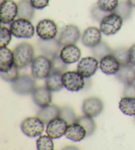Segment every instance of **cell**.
Returning <instances> with one entry per match:
<instances>
[{
  "label": "cell",
  "instance_id": "obj_1",
  "mask_svg": "<svg viewBox=\"0 0 135 150\" xmlns=\"http://www.w3.org/2000/svg\"><path fill=\"white\" fill-rule=\"evenodd\" d=\"M15 65L19 69L25 68L34 59V49L30 43L23 42L18 45L13 50Z\"/></svg>",
  "mask_w": 135,
  "mask_h": 150
},
{
  "label": "cell",
  "instance_id": "obj_36",
  "mask_svg": "<svg viewBox=\"0 0 135 150\" xmlns=\"http://www.w3.org/2000/svg\"><path fill=\"white\" fill-rule=\"evenodd\" d=\"M109 13H107L102 11V9H100L96 4L94 5L91 9L92 17L93 18V19H94L95 21L98 22H101V21Z\"/></svg>",
  "mask_w": 135,
  "mask_h": 150
},
{
  "label": "cell",
  "instance_id": "obj_31",
  "mask_svg": "<svg viewBox=\"0 0 135 150\" xmlns=\"http://www.w3.org/2000/svg\"><path fill=\"white\" fill-rule=\"evenodd\" d=\"M113 55L117 59L121 66L129 64V48L127 47H119L113 50Z\"/></svg>",
  "mask_w": 135,
  "mask_h": 150
},
{
  "label": "cell",
  "instance_id": "obj_32",
  "mask_svg": "<svg viewBox=\"0 0 135 150\" xmlns=\"http://www.w3.org/2000/svg\"><path fill=\"white\" fill-rule=\"evenodd\" d=\"M60 117L64 119L68 125L76 122L77 119L74 109L70 106H64L61 108Z\"/></svg>",
  "mask_w": 135,
  "mask_h": 150
},
{
  "label": "cell",
  "instance_id": "obj_41",
  "mask_svg": "<svg viewBox=\"0 0 135 150\" xmlns=\"http://www.w3.org/2000/svg\"><path fill=\"white\" fill-rule=\"evenodd\" d=\"M5 1H6V0H1V4L3 3V2Z\"/></svg>",
  "mask_w": 135,
  "mask_h": 150
},
{
  "label": "cell",
  "instance_id": "obj_40",
  "mask_svg": "<svg viewBox=\"0 0 135 150\" xmlns=\"http://www.w3.org/2000/svg\"><path fill=\"white\" fill-rule=\"evenodd\" d=\"M127 1L132 7H135V0H127Z\"/></svg>",
  "mask_w": 135,
  "mask_h": 150
},
{
  "label": "cell",
  "instance_id": "obj_21",
  "mask_svg": "<svg viewBox=\"0 0 135 150\" xmlns=\"http://www.w3.org/2000/svg\"><path fill=\"white\" fill-rule=\"evenodd\" d=\"M65 136L67 139L75 142H80L86 136V131L82 125L77 122H74L67 126Z\"/></svg>",
  "mask_w": 135,
  "mask_h": 150
},
{
  "label": "cell",
  "instance_id": "obj_3",
  "mask_svg": "<svg viewBox=\"0 0 135 150\" xmlns=\"http://www.w3.org/2000/svg\"><path fill=\"white\" fill-rule=\"evenodd\" d=\"M123 21L119 15L114 12L110 13L101 21L100 29L106 36L114 35L121 30Z\"/></svg>",
  "mask_w": 135,
  "mask_h": 150
},
{
  "label": "cell",
  "instance_id": "obj_23",
  "mask_svg": "<svg viewBox=\"0 0 135 150\" xmlns=\"http://www.w3.org/2000/svg\"><path fill=\"white\" fill-rule=\"evenodd\" d=\"M18 18H22L31 21L35 14V8L30 0H20L18 3Z\"/></svg>",
  "mask_w": 135,
  "mask_h": 150
},
{
  "label": "cell",
  "instance_id": "obj_17",
  "mask_svg": "<svg viewBox=\"0 0 135 150\" xmlns=\"http://www.w3.org/2000/svg\"><path fill=\"white\" fill-rule=\"evenodd\" d=\"M100 68L106 75H115L120 69L121 64L112 54L103 57L100 60Z\"/></svg>",
  "mask_w": 135,
  "mask_h": 150
},
{
  "label": "cell",
  "instance_id": "obj_4",
  "mask_svg": "<svg viewBox=\"0 0 135 150\" xmlns=\"http://www.w3.org/2000/svg\"><path fill=\"white\" fill-rule=\"evenodd\" d=\"M51 71V61L48 57L41 55L34 59L31 64V72L35 79H46Z\"/></svg>",
  "mask_w": 135,
  "mask_h": 150
},
{
  "label": "cell",
  "instance_id": "obj_29",
  "mask_svg": "<svg viewBox=\"0 0 135 150\" xmlns=\"http://www.w3.org/2000/svg\"><path fill=\"white\" fill-rule=\"evenodd\" d=\"M51 71L57 72L59 74H64L66 72L68 64H66L61 59L59 54H57L51 59Z\"/></svg>",
  "mask_w": 135,
  "mask_h": 150
},
{
  "label": "cell",
  "instance_id": "obj_15",
  "mask_svg": "<svg viewBox=\"0 0 135 150\" xmlns=\"http://www.w3.org/2000/svg\"><path fill=\"white\" fill-rule=\"evenodd\" d=\"M102 41V31L96 27L86 28L82 35V42L86 47L92 48Z\"/></svg>",
  "mask_w": 135,
  "mask_h": 150
},
{
  "label": "cell",
  "instance_id": "obj_12",
  "mask_svg": "<svg viewBox=\"0 0 135 150\" xmlns=\"http://www.w3.org/2000/svg\"><path fill=\"white\" fill-rule=\"evenodd\" d=\"M80 38V31L77 25H69L62 30L58 40L62 46L75 45Z\"/></svg>",
  "mask_w": 135,
  "mask_h": 150
},
{
  "label": "cell",
  "instance_id": "obj_20",
  "mask_svg": "<svg viewBox=\"0 0 135 150\" xmlns=\"http://www.w3.org/2000/svg\"><path fill=\"white\" fill-rule=\"evenodd\" d=\"M115 77L124 85L133 83L135 82V66L130 64L121 66L120 69L115 74Z\"/></svg>",
  "mask_w": 135,
  "mask_h": 150
},
{
  "label": "cell",
  "instance_id": "obj_33",
  "mask_svg": "<svg viewBox=\"0 0 135 150\" xmlns=\"http://www.w3.org/2000/svg\"><path fill=\"white\" fill-rule=\"evenodd\" d=\"M119 2V0H98L96 5L102 11L112 13L117 7Z\"/></svg>",
  "mask_w": 135,
  "mask_h": 150
},
{
  "label": "cell",
  "instance_id": "obj_8",
  "mask_svg": "<svg viewBox=\"0 0 135 150\" xmlns=\"http://www.w3.org/2000/svg\"><path fill=\"white\" fill-rule=\"evenodd\" d=\"M36 31L39 38L41 39H53L58 35V26L54 21L50 19H44L38 22L36 27Z\"/></svg>",
  "mask_w": 135,
  "mask_h": 150
},
{
  "label": "cell",
  "instance_id": "obj_26",
  "mask_svg": "<svg viewBox=\"0 0 135 150\" xmlns=\"http://www.w3.org/2000/svg\"><path fill=\"white\" fill-rule=\"evenodd\" d=\"M76 122L80 124L85 128L87 136H92L96 129V125L95 121L93 119V117H91V116L85 115L79 116L77 118Z\"/></svg>",
  "mask_w": 135,
  "mask_h": 150
},
{
  "label": "cell",
  "instance_id": "obj_38",
  "mask_svg": "<svg viewBox=\"0 0 135 150\" xmlns=\"http://www.w3.org/2000/svg\"><path fill=\"white\" fill-rule=\"evenodd\" d=\"M123 95L124 97H135V83H131L124 85Z\"/></svg>",
  "mask_w": 135,
  "mask_h": 150
},
{
  "label": "cell",
  "instance_id": "obj_27",
  "mask_svg": "<svg viewBox=\"0 0 135 150\" xmlns=\"http://www.w3.org/2000/svg\"><path fill=\"white\" fill-rule=\"evenodd\" d=\"M91 51L93 56L98 60H100L104 56L112 54L113 52V50L110 48V46L103 41H101L98 45L92 48Z\"/></svg>",
  "mask_w": 135,
  "mask_h": 150
},
{
  "label": "cell",
  "instance_id": "obj_39",
  "mask_svg": "<svg viewBox=\"0 0 135 150\" xmlns=\"http://www.w3.org/2000/svg\"><path fill=\"white\" fill-rule=\"evenodd\" d=\"M129 64L135 66V43L129 48Z\"/></svg>",
  "mask_w": 135,
  "mask_h": 150
},
{
  "label": "cell",
  "instance_id": "obj_30",
  "mask_svg": "<svg viewBox=\"0 0 135 150\" xmlns=\"http://www.w3.org/2000/svg\"><path fill=\"white\" fill-rule=\"evenodd\" d=\"M36 146L38 150H53L54 149L53 138L49 135H41L36 141Z\"/></svg>",
  "mask_w": 135,
  "mask_h": 150
},
{
  "label": "cell",
  "instance_id": "obj_37",
  "mask_svg": "<svg viewBox=\"0 0 135 150\" xmlns=\"http://www.w3.org/2000/svg\"><path fill=\"white\" fill-rule=\"evenodd\" d=\"M32 6L36 9H44L49 6L50 0H30Z\"/></svg>",
  "mask_w": 135,
  "mask_h": 150
},
{
  "label": "cell",
  "instance_id": "obj_24",
  "mask_svg": "<svg viewBox=\"0 0 135 150\" xmlns=\"http://www.w3.org/2000/svg\"><path fill=\"white\" fill-rule=\"evenodd\" d=\"M63 74L51 71L50 75L46 78V86L51 91H59L64 87L62 81Z\"/></svg>",
  "mask_w": 135,
  "mask_h": 150
},
{
  "label": "cell",
  "instance_id": "obj_14",
  "mask_svg": "<svg viewBox=\"0 0 135 150\" xmlns=\"http://www.w3.org/2000/svg\"><path fill=\"white\" fill-rule=\"evenodd\" d=\"M37 46L39 50L44 56L51 58L59 54L62 46L56 38L50 40H44L40 38L37 41Z\"/></svg>",
  "mask_w": 135,
  "mask_h": 150
},
{
  "label": "cell",
  "instance_id": "obj_18",
  "mask_svg": "<svg viewBox=\"0 0 135 150\" xmlns=\"http://www.w3.org/2000/svg\"><path fill=\"white\" fill-rule=\"evenodd\" d=\"M61 59L67 64L77 62L81 56V50L76 45L64 46L59 53Z\"/></svg>",
  "mask_w": 135,
  "mask_h": 150
},
{
  "label": "cell",
  "instance_id": "obj_9",
  "mask_svg": "<svg viewBox=\"0 0 135 150\" xmlns=\"http://www.w3.org/2000/svg\"><path fill=\"white\" fill-rule=\"evenodd\" d=\"M18 4L14 0H6L1 4L0 20L5 25L11 24L18 17Z\"/></svg>",
  "mask_w": 135,
  "mask_h": 150
},
{
  "label": "cell",
  "instance_id": "obj_10",
  "mask_svg": "<svg viewBox=\"0 0 135 150\" xmlns=\"http://www.w3.org/2000/svg\"><path fill=\"white\" fill-rule=\"evenodd\" d=\"M99 64V60L95 57H85L78 64L77 71L84 78H90L96 74Z\"/></svg>",
  "mask_w": 135,
  "mask_h": 150
},
{
  "label": "cell",
  "instance_id": "obj_6",
  "mask_svg": "<svg viewBox=\"0 0 135 150\" xmlns=\"http://www.w3.org/2000/svg\"><path fill=\"white\" fill-rule=\"evenodd\" d=\"M12 89L15 93L20 95L32 94L36 89L35 78L32 76L23 74L11 84Z\"/></svg>",
  "mask_w": 135,
  "mask_h": 150
},
{
  "label": "cell",
  "instance_id": "obj_34",
  "mask_svg": "<svg viewBox=\"0 0 135 150\" xmlns=\"http://www.w3.org/2000/svg\"><path fill=\"white\" fill-rule=\"evenodd\" d=\"M13 34L10 28L1 26L0 30V47H6L12 40Z\"/></svg>",
  "mask_w": 135,
  "mask_h": 150
},
{
  "label": "cell",
  "instance_id": "obj_2",
  "mask_svg": "<svg viewBox=\"0 0 135 150\" xmlns=\"http://www.w3.org/2000/svg\"><path fill=\"white\" fill-rule=\"evenodd\" d=\"M13 35L18 38H31L35 34V27L30 20L18 18L10 24Z\"/></svg>",
  "mask_w": 135,
  "mask_h": 150
},
{
  "label": "cell",
  "instance_id": "obj_42",
  "mask_svg": "<svg viewBox=\"0 0 135 150\" xmlns=\"http://www.w3.org/2000/svg\"><path fill=\"white\" fill-rule=\"evenodd\" d=\"M134 121H135V116H134Z\"/></svg>",
  "mask_w": 135,
  "mask_h": 150
},
{
  "label": "cell",
  "instance_id": "obj_11",
  "mask_svg": "<svg viewBox=\"0 0 135 150\" xmlns=\"http://www.w3.org/2000/svg\"><path fill=\"white\" fill-rule=\"evenodd\" d=\"M103 107L104 105L102 99L96 97H91L83 101L82 110L85 115L94 118L102 112Z\"/></svg>",
  "mask_w": 135,
  "mask_h": 150
},
{
  "label": "cell",
  "instance_id": "obj_19",
  "mask_svg": "<svg viewBox=\"0 0 135 150\" xmlns=\"http://www.w3.org/2000/svg\"><path fill=\"white\" fill-rule=\"evenodd\" d=\"M15 66L14 53L7 47L0 48V71L6 72Z\"/></svg>",
  "mask_w": 135,
  "mask_h": 150
},
{
  "label": "cell",
  "instance_id": "obj_13",
  "mask_svg": "<svg viewBox=\"0 0 135 150\" xmlns=\"http://www.w3.org/2000/svg\"><path fill=\"white\" fill-rule=\"evenodd\" d=\"M68 123L60 116L51 120L47 125L46 133L53 139L60 138L65 135Z\"/></svg>",
  "mask_w": 135,
  "mask_h": 150
},
{
  "label": "cell",
  "instance_id": "obj_25",
  "mask_svg": "<svg viewBox=\"0 0 135 150\" xmlns=\"http://www.w3.org/2000/svg\"><path fill=\"white\" fill-rule=\"evenodd\" d=\"M119 107L124 115L135 116V97L124 96L119 101Z\"/></svg>",
  "mask_w": 135,
  "mask_h": 150
},
{
  "label": "cell",
  "instance_id": "obj_35",
  "mask_svg": "<svg viewBox=\"0 0 135 150\" xmlns=\"http://www.w3.org/2000/svg\"><path fill=\"white\" fill-rule=\"evenodd\" d=\"M19 69V68L16 65H15L13 67L12 69H10L8 71H1V77L4 81L12 83L13 82L16 81L20 76Z\"/></svg>",
  "mask_w": 135,
  "mask_h": 150
},
{
  "label": "cell",
  "instance_id": "obj_22",
  "mask_svg": "<svg viewBox=\"0 0 135 150\" xmlns=\"http://www.w3.org/2000/svg\"><path fill=\"white\" fill-rule=\"evenodd\" d=\"M61 108L56 105H50L47 107L41 108L38 110L37 116L44 121L47 125L51 120L60 116Z\"/></svg>",
  "mask_w": 135,
  "mask_h": 150
},
{
  "label": "cell",
  "instance_id": "obj_7",
  "mask_svg": "<svg viewBox=\"0 0 135 150\" xmlns=\"http://www.w3.org/2000/svg\"><path fill=\"white\" fill-rule=\"evenodd\" d=\"M62 81L64 87L70 91H79L85 86L84 77L78 71H69L65 72L62 76Z\"/></svg>",
  "mask_w": 135,
  "mask_h": 150
},
{
  "label": "cell",
  "instance_id": "obj_5",
  "mask_svg": "<svg viewBox=\"0 0 135 150\" xmlns=\"http://www.w3.org/2000/svg\"><path fill=\"white\" fill-rule=\"evenodd\" d=\"M45 125L44 121L36 116L25 118L21 123L20 128L27 136L36 138L42 134Z\"/></svg>",
  "mask_w": 135,
  "mask_h": 150
},
{
  "label": "cell",
  "instance_id": "obj_28",
  "mask_svg": "<svg viewBox=\"0 0 135 150\" xmlns=\"http://www.w3.org/2000/svg\"><path fill=\"white\" fill-rule=\"evenodd\" d=\"M132 7L127 1H121L119 2V4L116 9L114 10L115 13L119 16L122 17L124 21L129 19L132 14Z\"/></svg>",
  "mask_w": 135,
  "mask_h": 150
},
{
  "label": "cell",
  "instance_id": "obj_16",
  "mask_svg": "<svg viewBox=\"0 0 135 150\" xmlns=\"http://www.w3.org/2000/svg\"><path fill=\"white\" fill-rule=\"evenodd\" d=\"M32 95L34 102L40 108L50 105L52 100L51 91L46 86L36 88Z\"/></svg>",
  "mask_w": 135,
  "mask_h": 150
}]
</instances>
